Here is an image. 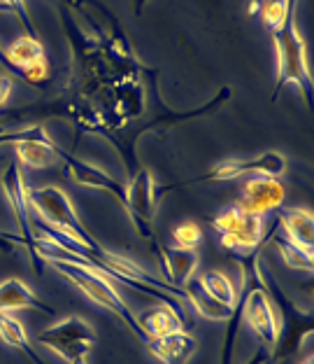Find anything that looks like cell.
<instances>
[{
	"label": "cell",
	"instance_id": "cell-30",
	"mask_svg": "<svg viewBox=\"0 0 314 364\" xmlns=\"http://www.w3.org/2000/svg\"><path fill=\"white\" fill-rule=\"evenodd\" d=\"M263 7V0H249V5H247V14H259Z\"/></svg>",
	"mask_w": 314,
	"mask_h": 364
},
{
	"label": "cell",
	"instance_id": "cell-23",
	"mask_svg": "<svg viewBox=\"0 0 314 364\" xmlns=\"http://www.w3.org/2000/svg\"><path fill=\"white\" fill-rule=\"evenodd\" d=\"M172 241H175L177 247H191V250H196L198 243L203 241V229L196 222H181L172 231Z\"/></svg>",
	"mask_w": 314,
	"mask_h": 364
},
{
	"label": "cell",
	"instance_id": "cell-24",
	"mask_svg": "<svg viewBox=\"0 0 314 364\" xmlns=\"http://www.w3.org/2000/svg\"><path fill=\"white\" fill-rule=\"evenodd\" d=\"M259 14H261L263 23H266L270 31H275L279 23L284 21L286 3H284V0H263V7H261Z\"/></svg>",
	"mask_w": 314,
	"mask_h": 364
},
{
	"label": "cell",
	"instance_id": "cell-5",
	"mask_svg": "<svg viewBox=\"0 0 314 364\" xmlns=\"http://www.w3.org/2000/svg\"><path fill=\"white\" fill-rule=\"evenodd\" d=\"M210 225L221 236V245H224L226 250H230L233 255H242V252L254 250V247H259L266 241L272 231H275V227H279V220L275 218L272 227L268 229V234L263 236V218L247 213L240 208L237 203H233L214 215Z\"/></svg>",
	"mask_w": 314,
	"mask_h": 364
},
{
	"label": "cell",
	"instance_id": "cell-3",
	"mask_svg": "<svg viewBox=\"0 0 314 364\" xmlns=\"http://www.w3.org/2000/svg\"><path fill=\"white\" fill-rule=\"evenodd\" d=\"M261 276H263V285H266V292L270 296L272 306H275L277 320H279L277 341L270 348L268 364H286L303 348V343L312 336L314 316H312V311H305L303 306H298L284 292V287L277 283V278L272 276L263 264H261Z\"/></svg>",
	"mask_w": 314,
	"mask_h": 364
},
{
	"label": "cell",
	"instance_id": "cell-27",
	"mask_svg": "<svg viewBox=\"0 0 314 364\" xmlns=\"http://www.w3.org/2000/svg\"><path fill=\"white\" fill-rule=\"evenodd\" d=\"M12 77L10 75H0V107L7 103V98L12 94Z\"/></svg>",
	"mask_w": 314,
	"mask_h": 364
},
{
	"label": "cell",
	"instance_id": "cell-25",
	"mask_svg": "<svg viewBox=\"0 0 314 364\" xmlns=\"http://www.w3.org/2000/svg\"><path fill=\"white\" fill-rule=\"evenodd\" d=\"M3 3L10 7V10L14 12L16 19L21 21V26L26 28V36H35L38 38V31H35V23H33L30 14H28V5L26 0H3Z\"/></svg>",
	"mask_w": 314,
	"mask_h": 364
},
{
	"label": "cell",
	"instance_id": "cell-19",
	"mask_svg": "<svg viewBox=\"0 0 314 364\" xmlns=\"http://www.w3.org/2000/svg\"><path fill=\"white\" fill-rule=\"evenodd\" d=\"M16 164L23 168H49L59 164L61 147L56 143H38V140H28V143L14 145Z\"/></svg>",
	"mask_w": 314,
	"mask_h": 364
},
{
	"label": "cell",
	"instance_id": "cell-20",
	"mask_svg": "<svg viewBox=\"0 0 314 364\" xmlns=\"http://www.w3.org/2000/svg\"><path fill=\"white\" fill-rule=\"evenodd\" d=\"M0 341H5L7 346H12L16 350H21L33 364H45L43 358L33 350L26 327H23L16 318H12L7 311H0Z\"/></svg>",
	"mask_w": 314,
	"mask_h": 364
},
{
	"label": "cell",
	"instance_id": "cell-2",
	"mask_svg": "<svg viewBox=\"0 0 314 364\" xmlns=\"http://www.w3.org/2000/svg\"><path fill=\"white\" fill-rule=\"evenodd\" d=\"M45 264H49L56 273H61V278L68 280L72 287H77L89 301H94L96 306H101V309H105L107 313H112V316L117 318L121 325L138 338V341L147 343L150 336L142 332L135 313L128 309V304L123 301L117 285H114L103 271H96L91 267H84V264L65 262V259H47Z\"/></svg>",
	"mask_w": 314,
	"mask_h": 364
},
{
	"label": "cell",
	"instance_id": "cell-11",
	"mask_svg": "<svg viewBox=\"0 0 314 364\" xmlns=\"http://www.w3.org/2000/svg\"><path fill=\"white\" fill-rule=\"evenodd\" d=\"M59 161L63 164L65 176H68L72 182H75V185L107 192L110 196L117 198L119 205L123 208V203H126V185H121V182H117L107 171L98 168V166H91L89 161L79 159V156L70 154V152H65V150L59 152Z\"/></svg>",
	"mask_w": 314,
	"mask_h": 364
},
{
	"label": "cell",
	"instance_id": "cell-29",
	"mask_svg": "<svg viewBox=\"0 0 314 364\" xmlns=\"http://www.w3.org/2000/svg\"><path fill=\"white\" fill-rule=\"evenodd\" d=\"M268 355H270V350L261 346L259 350H254V355H252L249 360H247V364H268Z\"/></svg>",
	"mask_w": 314,
	"mask_h": 364
},
{
	"label": "cell",
	"instance_id": "cell-31",
	"mask_svg": "<svg viewBox=\"0 0 314 364\" xmlns=\"http://www.w3.org/2000/svg\"><path fill=\"white\" fill-rule=\"evenodd\" d=\"M147 3H150V0H133V14L135 16H140L145 12V7H147Z\"/></svg>",
	"mask_w": 314,
	"mask_h": 364
},
{
	"label": "cell",
	"instance_id": "cell-8",
	"mask_svg": "<svg viewBox=\"0 0 314 364\" xmlns=\"http://www.w3.org/2000/svg\"><path fill=\"white\" fill-rule=\"evenodd\" d=\"M38 343L70 364L77 358H89L91 348L96 346V332L84 318L68 316L56 325L47 327L38 336Z\"/></svg>",
	"mask_w": 314,
	"mask_h": 364
},
{
	"label": "cell",
	"instance_id": "cell-14",
	"mask_svg": "<svg viewBox=\"0 0 314 364\" xmlns=\"http://www.w3.org/2000/svg\"><path fill=\"white\" fill-rule=\"evenodd\" d=\"M145 346L163 364H189L198 350V341L186 329H179V332L163 334V336H150Z\"/></svg>",
	"mask_w": 314,
	"mask_h": 364
},
{
	"label": "cell",
	"instance_id": "cell-34",
	"mask_svg": "<svg viewBox=\"0 0 314 364\" xmlns=\"http://www.w3.org/2000/svg\"><path fill=\"white\" fill-rule=\"evenodd\" d=\"M70 364H89V358H77V360H72Z\"/></svg>",
	"mask_w": 314,
	"mask_h": 364
},
{
	"label": "cell",
	"instance_id": "cell-17",
	"mask_svg": "<svg viewBox=\"0 0 314 364\" xmlns=\"http://www.w3.org/2000/svg\"><path fill=\"white\" fill-rule=\"evenodd\" d=\"M181 292L186 294V304H191V309L198 313V316L214 320V322H226L230 316H233V306L214 299L212 294L205 292V287L201 285L198 276L189 278L186 283L181 285Z\"/></svg>",
	"mask_w": 314,
	"mask_h": 364
},
{
	"label": "cell",
	"instance_id": "cell-18",
	"mask_svg": "<svg viewBox=\"0 0 314 364\" xmlns=\"http://www.w3.org/2000/svg\"><path fill=\"white\" fill-rule=\"evenodd\" d=\"M279 227L291 243L312 252L314 247V215L308 208H279L277 210Z\"/></svg>",
	"mask_w": 314,
	"mask_h": 364
},
{
	"label": "cell",
	"instance_id": "cell-12",
	"mask_svg": "<svg viewBox=\"0 0 314 364\" xmlns=\"http://www.w3.org/2000/svg\"><path fill=\"white\" fill-rule=\"evenodd\" d=\"M284 185L279 178H268V176H254L245 182L242 196H240L237 205L247 213L266 218L268 213L279 210L284 205Z\"/></svg>",
	"mask_w": 314,
	"mask_h": 364
},
{
	"label": "cell",
	"instance_id": "cell-26",
	"mask_svg": "<svg viewBox=\"0 0 314 364\" xmlns=\"http://www.w3.org/2000/svg\"><path fill=\"white\" fill-rule=\"evenodd\" d=\"M16 247H23L21 236L0 231V255H12V252H16Z\"/></svg>",
	"mask_w": 314,
	"mask_h": 364
},
{
	"label": "cell",
	"instance_id": "cell-13",
	"mask_svg": "<svg viewBox=\"0 0 314 364\" xmlns=\"http://www.w3.org/2000/svg\"><path fill=\"white\" fill-rule=\"evenodd\" d=\"M156 257H159V264L163 269V276H168L165 280L172 287H179L186 283L189 278L196 276V269L201 264V257L198 252L191 250V247H172V245H163L159 243L156 247Z\"/></svg>",
	"mask_w": 314,
	"mask_h": 364
},
{
	"label": "cell",
	"instance_id": "cell-16",
	"mask_svg": "<svg viewBox=\"0 0 314 364\" xmlns=\"http://www.w3.org/2000/svg\"><path fill=\"white\" fill-rule=\"evenodd\" d=\"M135 318L147 336L172 334V332H179V329H186L191 325V320H186L177 309H172L170 304H159V306H154V309L138 313Z\"/></svg>",
	"mask_w": 314,
	"mask_h": 364
},
{
	"label": "cell",
	"instance_id": "cell-32",
	"mask_svg": "<svg viewBox=\"0 0 314 364\" xmlns=\"http://www.w3.org/2000/svg\"><path fill=\"white\" fill-rule=\"evenodd\" d=\"M0 14H14V12L10 10V7H7V5L3 3V0H0Z\"/></svg>",
	"mask_w": 314,
	"mask_h": 364
},
{
	"label": "cell",
	"instance_id": "cell-22",
	"mask_svg": "<svg viewBox=\"0 0 314 364\" xmlns=\"http://www.w3.org/2000/svg\"><path fill=\"white\" fill-rule=\"evenodd\" d=\"M198 280H201V285L205 287V292L212 294L214 299L224 301L228 306H235V296H237V289L233 285V280H230L224 271H205L203 276H198Z\"/></svg>",
	"mask_w": 314,
	"mask_h": 364
},
{
	"label": "cell",
	"instance_id": "cell-15",
	"mask_svg": "<svg viewBox=\"0 0 314 364\" xmlns=\"http://www.w3.org/2000/svg\"><path fill=\"white\" fill-rule=\"evenodd\" d=\"M21 309H33L40 311L45 316H52L54 306H49L47 301H43L40 296L33 292V289L23 283L19 278H7L0 283V311H21Z\"/></svg>",
	"mask_w": 314,
	"mask_h": 364
},
{
	"label": "cell",
	"instance_id": "cell-21",
	"mask_svg": "<svg viewBox=\"0 0 314 364\" xmlns=\"http://www.w3.org/2000/svg\"><path fill=\"white\" fill-rule=\"evenodd\" d=\"M268 241L275 245V250L279 252V257L284 259V264L288 269H296V271H308L312 273L314 269V259H312V252L305 250V247L291 243L284 234H279V227L272 231V236Z\"/></svg>",
	"mask_w": 314,
	"mask_h": 364
},
{
	"label": "cell",
	"instance_id": "cell-4",
	"mask_svg": "<svg viewBox=\"0 0 314 364\" xmlns=\"http://www.w3.org/2000/svg\"><path fill=\"white\" fill-rule=\"evenodd\" d=\"M28 201H30V210L38 215L43 225L70 236L79 247H84L89 252H98L103 247V243L98 241L86 229L84 222H82L79 213L75 210V205L70 201V196L65 194L61 187H56V185L30 187Z\"/></svg>",
	"mask_w": 314,
	"mask_h": 364
},
{
	"label": "cell",
	"instance_id": "cell-10",
	"mask_svg": "<svg viewBox=\"0 0 314 364\" xmlns=\"http://www.w3.org/2000/svg\"><path fill=\"white\" fill-rule=\"evenodd\" d=\"M7 59L21 73L23 82L28 87H40L43 82L52 77V68H49L47 54L43 43L35 36H21L5 49Z\"/></svg>",
	"mask_w": 314,
	"mask_h": 364
},
{
	"label": "cell",
	"instance_id": "cell-7",
	"mask_svg": "<svg viewBox=\"0 0 314 364\" xmlns=\"http://www.w3.org/2000/svg\"><path fill=\"white\" fill-rule=\"evenodd\" d=\"M3 192L7 203H10L12 215L16 220V227H19V236L23 241V250L28 252V259L35 271L45 269V262L40 259L38 255V238H35V229H33V220H30V201H28V187L26 180H23V171L19 164H7V168L3 171Z\"/></svg>",
	"mask_w": 314,
	"mask_h": 364
},
{
	"label": "cell",
	"instance_id": "cell-28",
	"mask_svg": "<svg viewBox=\"0 0 314 364\" xmlns=\"http://www.w3.org/2000/svg\"><path fill=\"white\" fill-rule=\"evenodd\" d=\"M0 68H5V70H7V75H10V77L14 75V77H19V80L23 82V77H21V73H19V70H16V68H14V65L10 63V59H7V54H5V49H3V47H0Z\"/></svg>",
	"mask_w": 314,
	"mask_h": 364
},
{
	"label": "cell",
	"instance_id": "cell-9",
	"mask_svg": "<svg viewBox=\"0 0 314 364\" xmlns=\"http://www.w3.org/2000/svg\"><path fill=\"white\" fill-rule=\"evenodd\" d=\"M286 171V156L279 154L275 150H268L263 154H256L252 159H228L217 164L212 171H208L205 176L189 180V182H228V180H237L247 176V173H254V176H268V178H279ZM186 185V182H184Z\"/></svg>",
	"mask_w": 314,
	"mask_h": 364
},
{
	"label": "cell",
	"instance_id": "cell-33",
	"mask_svg": "<svg viewBox=\"0 0 314 364\" xmlns=\"http://www.w3.org/2000/svg\"><path fill=\"white\" fill-rule=\"evenodd\" d=\"M301 364H314V353H310L308 358H305V360H303Z\"/></svg>",
	"mask_w": 314,
	"mask_h": 364
},
{
	"label": "cell",
	"instance_id": "cell-6",
	"mask_svg": "<svg viewBox=\"0 0 314 364\" xmlns=\"http://www.w3.org/2000/svg\"><path fill=\"white\" fill-rule=\"evenodd\" d=\"M156 208H159V185H156L150 168L140 166L126 182V203H123V210L128 213L140 238H145L154 250L161 243L154 231Z\"/></svg>",
	"mask_w": 314,
	"mask_h": 364
},
{
	"label": "cell",
	"instance_id": "cell-1",
	"mask_svg": "<svg viewBox=\"0 0 314 364\" xmlns=\"http://www.w3.org/2000/svg\"><path fill=\"white\" fill-rule=\"evenodd\" d=\"M286 14L284 21L272 31V43H275L277 52V80L275 89H272V101H277V96L282 94L286 85H296L301 89L305 98V105H314V80L308 63V47L298 31V21H296V12H298L301 0H284Z\"/></svg>",
	"mask_w": 314,
	"mask_h": 364
}]
</instances>
